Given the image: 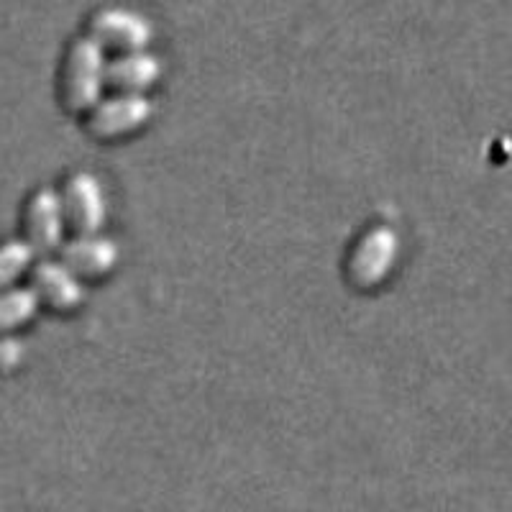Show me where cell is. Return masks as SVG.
Wrapping results in <instances>:
<instances>
[{"label": "cell", "instance_id": "3", "mask_svg": "<svg viewBox=\"0 0 512 512\" xmlns=\"http://www.w3.org/2000/svg\"><path fill=\"white\" fill-rule=\"evenodd\" d=\"M154 103L149 95L108 93L82 116V126L95 141H123L149 126Z\"/></svg>", "mask_w": 512, "mask_h": 512}, {"label": "cell", "instance_id": "7", "mask_svg": "<svg viewBox=\"0 0 512 512\" xmlns=\"http://www.w3.org/2000/svg\"><path fill=\"white\" fill-rule=\"evenodd\" d=\"M59 259H62L72 272L80 277L82 282H98L111 277L113 269L118 267L121 251L118 244L105 236L103 231L98 233H72L59 249Z\"/></svg>", "mask_w": 512, "mask_h": 512}, {"label": "cell", "instance_id": "4", "mask_svg": "<svg viewBox=\"0 0 512 512\" xmlns=\"http://www.w3.org/2000/svg\"><path fill=\"white\" fill-rule=\"evenodd\" d=\"M85 34L98 41L108 57L149 49L154 41L152 18L128 6H105L88 18Z\"/></svg>", "mask_w": 512, "mask_h": 512}, {"label": "cell", "instance_id": "2", "mask_svg": "<svg viewBox=\"0 0 512 512\" xmlns=\"http://www.w3.org/2000/svg\"><path fill=\"white\" fill-rule=\"evenodd\" d=\"M400 259V233L387 223H372L351 241L344 277L356 292H374L390 280Z\"/></svg>", "mask_w": 512, "mask_h": 512}, {"label": "cell", "instance_id": "8", "mask_svg": "<svg viewBox=\"0 0 512 512\" xmlns=\"http://www.w3.org/2000/svg\"><path fill=\"white\" fill-rule=\"evenodd\" d=\"M31 290L41 305L57 313H72L85 303V282L59 256H41V262L31 267Z\"/></svg>", "mask_w": 512, "mask_h": 512}, {"label": "cell", "instance_id": "9", "mask_svg": "<svg viewBox=\"0 0 512 512\" xmlns=\"http://www.w3.org/2000/svg\"><path fill=\"white\" fill-rule=\"evenodd\" d=\"M164 64L152 49L126 52L108 57V90L111 93L152 95V90L162 82Z\"/></svg>", "mask_w": 512, "mask_h": 512}, {"label": "cell", "instance_id": "5", "mask_svg": "<svg viewBox=\"0 0 512 512\" xmlns=\"http://www.w3.org/2000/svg\"><path fill=\"white\" fill-rule=\"evenodd\" d=\"M64 218L70 233H98L108 221V192L98 175L88 169H77L59 187Z\"/></svg>", "mask_w": 512, "mask_h": 512}, {"label": "cell", "instance_id": "12", "mask_svg": "<svg viewBox=\"0 0 512 512\" xmlns=\"http://www.w3.org/2000/svg\"><path fill=\"white\" fill-rule=\"evenodd\" d=\"M24 359V346L18 344V338L0 336V372H11Z\"/></svg>", "mask_w": 512, "mask_h": 512}, {"label": "cell", "instance_id": "1", "mask_svg": "<svg viewBox=\"0 0 512 512\" xmlns=\"http://www.w3.org/2000/svg\"><path fill=\"white\" fill-rule=\"evenodd\" d=\"M108 54L88 34L70 41L59 70V100L72 116L85 113L108 93Z\"/></svg>", "mask_w": 512, "mask_h": 512}, {"label": "cell", "instance_id": "10", "mask_svg": "<svg viewBox=\"0 0 512 512\" xmlns=\"http://www.w3.org/2000/svg\"><path fill=\"white\" fill-rule=\"evenodd\" d=\"M41 303L36 292L29 287H6L0 290V336L16 331V328L26 326L34 315L39 313Z\"/></svg>", "mask_w": 512, "mask_h": 512}, {"label": "cell", "instance_id": "11", "mask_svg": "<svg viewBox=\"0 0 512 512\" xmlns=\"http://www.w3.org/2000/svg\"><path fill=\"white\" fill-rule=\"evenodd\" d=\"M36 251L24 239L0 244V290L11 287L21 274L31 272Z\"/></svg>", "mask_w": 512, "mask_h": 512}, {"label": "cell", "instance_id": "6", "mask_svg": "<svg viewBox=\"0 0 512 512\" xmlns=\"http://www.w3.org/2000/svg\"><path fill=\"white\" fill-rule=\"evenodd\" d=\"M67 218H64L62 198L54 187H39L24 208V241L36 251V256L59 254L67 241Z\"/></svg>", "mask_w": 512, "mask_h": 512}]
</instances>
